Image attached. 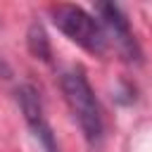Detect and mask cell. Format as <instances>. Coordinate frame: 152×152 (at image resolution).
<instances>
[{"label": "cell", "instance_id": "obj_5", "mask_svg": "<svg viewBox=\"0 0 152 152\" xmlns=\"http://www.w3.org/2000/svg\"><path fill=\"white\" fill-rule=\"evenodd\" d=\"M26 45H28V52L36 59H43V62H50L52 59L50 38H48V31H45V26L40 21H31V26L26 31Z\"/></svg>", "mask_w": 152, "mask_h": 152}, {"label": "cell", "instance_id": "obj_1", "mask_svg": "<svg viewBox=\"0 0 152 152\" xmlns=\"http://www.w3.org/2000/svg\"><path fill=\"white\" fill-rule=\"evenodd\" d=\"M59 88L64 95L66 107L71 109L78 128L83 131V138L95 145L102 140L104 133V119H102V107L95 97V90L86 76V71L81 66H74L69 71L62 74L59 78Z\"/></svg>", "mask_w": 152, "mask_h": 152}, {"label": "cell", "instance_id": "obj_3", "mask_svg": "<svg viewBox=\"0 0 152 152\" xmlns=\"http://www.w3.org/2000/svg\"><path fill=\"white\" fill-rule=\"evenodd\" d=\"M95 12L100 17L97 21L104 28L107 40H114V48L119 50V55L131 64H140L142 62V52H140V45H138L135 36H133L131 21L124 14V10L119 5H114V2H97Z\"/></svg>", "mask_w": 152, "mask_h": 152}, {"label": "cell", "instance_id": "obj_2", "mask_svg": "<svg viewBox=\"0 0 152 152\" xmlns=\"http://www.w3.org/2000/svg\"><path fill=\"white\" fill-rule=\"evenodd\" d=\"M48 12H50V19L57 26V31H62L71 43L81 45L83 50H88L93 55L107 52L109 40L104 36V28L90 12H86L78 5H66V2L50 5Z\"/></svg>", "mask_w": 152, "mask_h": 152}, {"label": "cell", "instance_id": "obj_4", "mask_svg": "<svg viewBox=\"0 0 152 152\" xmlns=\"http://www.w3.org/2000/svg\"><path fill=\"white\" fill-rule=\"evenodd\" d=\"M17 102H19V109L24 114V121L26 126L31 128L33 138L40 142V147L45 152H59V145H57V138L52 133V126L45 116V109H43V100H40V93L31 86V83H21L17 90Z\"/></svg>", "mask_w": 152, "mask_h": 152}]
</instances>
